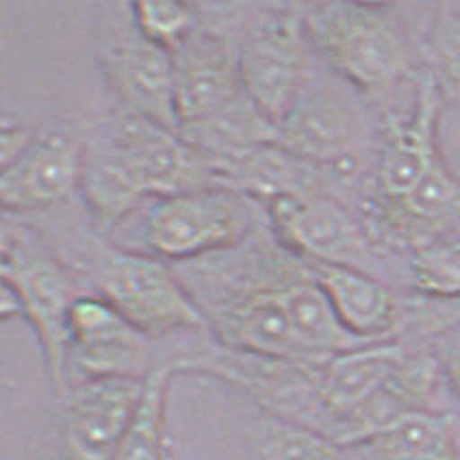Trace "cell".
Returning a JSON list of instances; mask_svg holds the SVG:
<instances>
[{
	"instance_id": "9c48e42d",
	"label": "cell",
	"mask_w": 460,
	"mask_h": 460,
	"mask_svg": "<svg viewBox=\"0 0 460 460\" xmlns=\"http://www.w3.org/2000/svg\"><path fill=\"white\" fill-rule=\"evenodd\" d=\"M367 135V115L352 92L315 83L297 98L279 127V144L315 165L352 170L357 150Z\"/></svg>"
},
{
	"instance_id": "30bf717a",
	"label": "cell",
	"mask_w": 460,
	"mask_h": 460,
	"mask_svg": "<svg viewBox=\"0 0 460 460\" xmlns=\"http://www.w3.org/2000/svg\"><path fill=\"white\" fill-rule=\"evenodd\" d=\"M153 339L139 332L101 296H78L70 311V385L90 378L146 380Z\"/></svg>"
},
{
	"instance_id": "7c38bea8",
	"label": "cell",
	"mask_w": 460,
	"mask_h": 460,
	"mask_svg": "<svg viewBox=\"0 0 460 460\" xmlns=\"http://www.w3.org/2000/svg\"><path fill=\"white\" fill-rule=\"evenodd\" d=\"M85 141L61 128L40 130L29 150L3 167L0 207L7 216L49 211L81 191Z\"/></svg>"
},
{
	"instance_id": "44dd1931",
	"label": "cell",
	"mask_w": 460,
	"mask_h": 460,
	"mask_svg": "<svg viewBox=\"0 0 460 460\" xmlns=\"http://www.w3.org/2000/svg\"><path fill=\"white\" fill-rule=\"evenodd\" d=\"M130 13L146 38L170 52L198 29L196 9L187 3L141 0V3H130Z\"/></svg>"
},
{
	"instance_id": "603a6c76",
	"label": "cell",
	"mask_w": 460,
	"mask_h": 460,
	"mask_svg": "<svg viewBox=\"0 0 460 460\" xmlns=\"http://www.w3.org/2000/svg\"><path fill=\"white\" fill-rule=\"evenodd\" d=\"M426 348L437 358L446 385L460 400V322L430 337Z\"/></svg>"
},
{
	"instance_id": "d4e9b609",
	"label": "cell",
	"mask_w": 460,
	"mask_h": 460,
	"mask_svg": "<svg viewBox=\"0 0 460 460\" xmlns=\"http://www.w3.org/2000/svg\"><path fill=\"white\" fill-rule=\"evenodd\" d=\"M0 296H3V300H0V313H3V320H13V317H22V305H20V297L15 291L12 289L9 285L0 287Z\"/></svg>"
},
{
	"instance_id": "8992f818",
	"label": "cell",
	"mask_w": 460,
	"mask_h": 460,
	"mask_svg": "<svg viewBox=\"0 0 460 460\" xmlns=\"http://www.w3.org/2000/svg\"><path fill=\"white\" fill-rule=\"evenodd\" d=\"M311 50L305 7H282L263 15L239 46L243 90L276 127L311 83Z\"/></svg>"
},
{
	"instance_id": "ba28073f",
	"label": "cell",
	"mask_w": 460,
	"mask_h": 460,
	"mask_svg": "<svg viewBox=\"0 0 460 460\" xmlns=\"http://www.w3.org/2000/svg\"><path fill=\"white\" fill-rule=\"evenodd\" d=\"M148 198L219 185L216 165L191 148L176 130L130 113H118L104 135Z\"/></svg>"
},
{
	"instance_id": "cb8c5ba5",
	"label": "cell",
	"mask_w": 460,
	"mask_h": 460,
	"mask_svg": "<svg viewBox=\"0 0 460 460\" xmlns=\"http://www.w3.org/2000/svg\"><path fill=\"white\" fill-rule=\"evenodd\" d=\"M38 135L40 130H35L33 127L12 122V119H3V130H0V155H3L0 164H3V167L18 161L29 150V146L33 144Z\"/></svg>"
},
{
	"instance_id": "5b68a950",
	"label": "cell",
	"mask_w": 460,
	"mask_h": 460,
	"mask_svg": "<svg viewBox=\"0 0 460 460\" xmlns=\"http://www.w3.org/2000/svg\"><path fill=\"white\" fill-rule=\"evenodd\" d=\"M98 61L109 90L124 113L179 133L172 52L141 33L130 13V4H109L104 9Z\"/></svg>"
},
{
	"instance_id": "9a60e30c",
	"label": "cell",
	"mask_w": 460,
	"mask_h": 460,
	"mask_svg": "<svg viewBox=\"0 0 460 460\" xmlns=\"http://www.w3.org/2000/svg\"><path fill=\"white\" fill-rule=\"evenodd\" d=\"M409 348L400 339L367 343L332 354L317 365V394L323 435L337 438L341 428L389 386Z\"/></svg>"
},
{
	"instance_id": "ffe728a7",
	"label": "cell",
	"mask_w": 460,
	"mask_h": 460,
	"mask_svg": "<svg viewBox=\"0 0 460 460\" xmlns=\"http://www.w3.org/2000/svg\"><path fill=\"white\" fill-rule=\"evenodd\" d=\"M409 276L426 300H460V237L435 239L411 250Z\"/></svg>"
},
{
	"instance_id": "4fadbf2b",
	"label": "cell",
	"mask_w": 460,
	"mask_h": 460,
	"mask_svg": "<svg viewBox=\"0 0 460 460\" xmlns=\"http://www.w3.org/2000/svg\"><path fill=\"white\" fill-rule=\"evenodd\" d=\"M443 92L428 72L417 85L415 109L406 119L391 115L376 167V200L400 202L421 185L441 161L437 144Z\"/></svg>"
},
{
	"instance_id": "7a4b0ae2",
	"label": "cell",
	"mask_w": 460,
	"mask_h": 460,
	"mask_svg": "<svg viewBox=\"0 0 460 460\" xmlns=\"http://www.w3.org/2000/svg\"><path fill=\"white\" fill-rule=\"evenodd\" d=\"M0 254L3 282L18 294L22 317L38 332L52 391L64 397L70 389V311L81 296L70 270L38 233L9 219Z\"/></svg>"
},
{
	"instance_id": "484cf974",
	"label": "cell",
	"mask_w": 460,
	"mask_h": 460,
	"mask_svg": "<svg viewBox=\"0 0 460 460\" xmlns=\"http://www.w3.org/2000/svg\"><path fill=\"white\" fill-rule=\"evenodd\" d=\"M165 460H174V456H172V452L170 454H167V458Z\"/></svg>"
},
{
	"instance_id": "e0dca14e",
	"label": "cell",
	"mask_w": 460,
	"mask_h": 460,
	"mask_svg": "<svg viewBox=\"0 0 460 460\" xmlns=\"http://www.w3.org/2000/svg\"><path fill=\"white\" fill-rule=\"evenodd\" d=\"M354 449L363 460H460L454 421L441 411L411 412Z\"/></svg>"
},
{
	"instance_id": "6da1fadb",
	"label": "cell",
	"mask_w": 460,
	"mask_h": 460,
	"mask_svg": "<svg viewBox=\"0 0 460 460\" xmlns=\"http://www.w3.org/2000/svg\"><path fill=\"white\" fill-rule=\"evenodd\" d=\"M305 24L313 52L360 93L380 96L411 72L409 40L383 4H306Z\"/></svg>"
},
{
	"instance_id": "8fae6325",
	"label": "cell",
	"mask_w": 460,
	"mask_h": 460,
	"mask_svg": "<svg viewBox=\"0 0 460 460\" xmlns=\"http://www.w3.org/2000/svg\"><path fill=\"white\" fill-rule=\"evenodd\" d=\"M146 380L90 378L70 385L61 415L66 460H113L144 395Z\"/></svg>"
},
{
	"instance_id": "5bb4252c",
	"label": "cell",
	"mask_w": 460,
	"mask_h": 460,
	"mask_svg": "<svg viewBox=\"0 0 460 460\" xmlns=\"http://www.w3.org/2000/svg\"><path fill=\"white\" fill-rule=\"evenodd\" d=\"M172 59L179 128L211 118L245 93L239 49L224 35L198 26L172 50Z\"/></svg>"
},
{
	"instance_id": "52a82bcc",
	"label": "cell",
	"mask_w": 460,
	"mask_h": 460,
	"mask_svg": "<svg viewBox=\"0 0 460 460\" xmlns=\"http://www.w3.org/2000/svg\"><path fill=\"white\" fill-rule=\"evenodd\" d=\"M265 207L271 234L297 259L369 271L378 243L367 224L358 222L332 193H294L276 198Z\"/></svg>"
},
{
	"instance_id": "3957f363",
	"label": "cell",
	"mask_w": 460,
	"mask_h": 460,
	"mask_svg": "<svg viewBox=\"0 0 460 460\" xmlns=\"http://www.w3.org/2000/svg\"><path fill=\"white\" fill-rule=\"evenodd\" d=\"M90 276L98 296L148 339L208 332L205 313L174 265L159 256L101 245L90 256Z\"/></svg>"
},
{
	"instance_id": "d6986e66",
	"label": "cell",
	"mask_w": 460,
	"mask_h": 460,
	"mask_svg": "<svg viewBox=\"0 0 460 460\" xmlns=\"http://www.w3.org/2000/svg\"><path fill=\"white\" fill-rule=\"evenodd\" d=\"M176 376L172 363L156 365L146 378L144 395L113 460H165L172 452L165 437L167 389Z\"/></svg>"
},
{
	"instance_id": "ac0fdd59",
	"label": "cell",
	"mask_w": 460,
	"mask_h": 460,
	"mask_svg": "<svg viewBox=\"0 0 460 460\" xmlns=\"http://www.w3.org/2000/svg\"><path fill=\"white\" fill-rule=\"evenodd\" d=\"M245 443L250 460H345L343 447L323 432L268 412L250 426Z\"/></svg>"
},
{
	"instance_id": "2e32d148",
	"label": "cell",
	"mask_w": 460,
	"mask_h": 460,
	"mask_svg": "<svg viewBox=\"0 0 460 460\" xmlns=\"http://www.w3.org/2000/svg\"><path fill=\"white\" fill-rule=\"evenodd\" d=\"M308 268L349 334L365 343L397 339L404 313L389 285L348 265L308 263Z\"/></svg>"
},
{
	"instance_id": "277c9868",
	"label": "cell",
	"mask_w": 460,
	"mask_h": 460,
	"mask_svg": "<svg viewBox=\"0 0 460 460\" xmlns=\"http://www.w3.org/2000/svg\"><path fill=\"white\" fill-rule=\"evenodd\" d=\"M256 200L230 187L161 198L144 219V243L150 254L174 265L226 252L261 226Z\"/></svg>"
},
{
	"instance_id": "7402d4cb",
	"label": "cell",
	"mask_w": 460,
	"mask_h": 460,
	"mask_svg": "<svg viewBox=\"0 0 460 460\" xmlns=\"http://www.w3.org/2000/svg\"><path fill=\"white\" fill-rule=\"evenodd\" d=\"M426 57L443 96L460 102V13L443 12L426 33Z\"/></svg>"
}]
</instances>
